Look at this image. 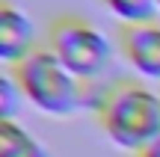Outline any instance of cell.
<instances>
[{
    "label": "cell",
    "mask_w": 160,
    "mask_h": 157,
    "mask_svg": "<svg viewBox=\"0 0 160 157\" xmlns=\"http://www.w3.org/2000/svg\"><path fill=\"white\" fill-rule=\"evenodd\" d=\"M98 125L116 148L142 154L160 136V92L139 80H116L98 110Z\"/></svg>",
    "instance_id": "6da1fadb"
},
{
    "label": "cell",
    "mask_w": 160,
    "mask_h": 157,
    "mask_svg": "<svg viewBox=\"0 0 160 157\" xmlns=\"http://www.w3.org/2000/svg\"><path fill=\"white\" fill-rule=\"evenodd\" d=\"M48 47L51 53L77 77L80 83H98L110 71L116 56V47L110 36L92 21L65 12L57 15L48 27Z\"/></svg>",
    "instance_id": "7a4b0ae2"
},
{
    "label": "cell",
    "mask_w": 160,
    "mask_h": 157,
    "mask_svg": "<svg viewBox=\"0 0 160 157\" xmlns=\"http://www.w3.org/2000/svg\"><path fill=\"white\" fill-rule=\"evenodd\" d=\"M12 74L21 83L27 104L45 116L68 119L83 110V83L53 56L48 45L36 47L24 62L12 68Z\"/></svg>",
    "instance_id": "3957f363"
},
{
    "label": "cell",
    "mask_w": 160,
    "mask_h": 157,
    "mask_svg": "<svg viewBox=\"0 0 160 157\" xmlns=\"http://www.w3.org/2000/svg\"><path fill=\"white\" fill-rule=\"evenodd\" d=\"M119 53L139 80L160 83V21L131 24L119 30Z\"/></svg>",
    "instance_id": "277c9868"
},
{
    "label": "cell",
    "mask_w": 160,
    "mask_h": 157,
    "mask_svg": "<svg viewBox=\"0 0 160 157\" xmlns=\"http://www.w3.org/2000/svg\"><path fill=\"white\" fill-rule=\"evenodd\" d=\"M36 47H42V45H39V33H36L33 18L12 0H0V62L15 68Z\"/></svg>",
    "instance_id": "5b68a950"
},
{
    "label": "cell",
    "mask_w": 160,
    "mask_h": 157,
    "mask_svg": "<svg viewBox=\"0 0 160 157\" xmlns=\"http://www.w3.org/2000/svg\"><path fill=\"white\" fill-rule=\"evenodd\" d=\"M0 157H51V151L21 122H0Z\"/></svg>",
    "instance_id": "8992f818"
},
{
    "label": "cell",
    "mask_w": 160,
    "mask_h": 157,
    "mask_svg": "<svg viewBox=\"0 0 160 157\" xmlns=\"http://www.w3.org/2000/svg\"><path fill=\"white\" fill-rule=\"evenodd\" d=\"M107 6L110 15H116L122 21V27H131V24H148L157 21L160 9L157 0H101Z\"/></svg>",
    "instance_id": "52a82bcc"
},
{
    "label": "cell",
    "mask_w": 160,
    "mask_h": 157,
    "mask_svg": "<svg viewBox=\"0 0 160 157\" xmlns=\"http://www.w3.org/2000/svg\"><path fill=\"white\" fill-rule=\"evenodd\" d=\"M27 95H24L18 77L12 74V68H6L0 74V122H18V110L24 107Z\"/></svg>",
    "instance_id": "ba28073f"
},
{
    "label": "cell",
    "mask_w": 160,
    "mask_h": 157,
    "mask_svg": "<svg viewBox=\"0 0 160 157\" xmlns=\"http://www.w3.org/2000/svg\"><path fill=\"white\" fill-rule=\"evenodd\" d=\"M137 157H160V136H157V140H154V142H151V145H148V148H145V151H142V154H137Z\"/></svg>",
    "instance_id": "9c48e42d"
},
{
    "label": "cell",
    "mask_w": 160,
    "mask_h": 157,
    "mask_svg": "<svg viewBox=\"0 0 160 157\" xmlns=\"http://www.w3.org/2000/svg\"><path fill=\"white\" fill-rule=\"evenodd\" d=\"M157 9H160V0H157Z\"/></svg>",
    "instance_id": "30bf717a"
}]
</instances>
